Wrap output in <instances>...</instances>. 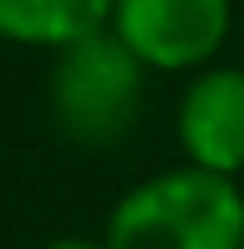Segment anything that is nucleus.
I'll return each instance as SVG.
<instances>
[{
  "mask_svg": "<svg viewBox=\"0 0 244 249\" xmlns=\"http://www.w3.org/2000/svg\"><path fill=\"white\" fill-rule=\"evenodd\" d=\"M107 249H244V194L234 178L183 163L117 198Z\"/></svg>",
  "mask_w": 244,
  "mask_h": 249,
  "instance_id": "obj_1",
  "label": "nucleus"
},
{
  "mask_svg": "<svg viewBox=\"0 0 244 249\" xmlns=\"http://www.w3.org/2000/svg\"><path fill=\"white\" fill-rule=\"evenodd\" d=\"M142 92L148 71L112 31L61 46L46 82L51 122L76 148H117L122 138H132L142 117Z\"/></svg>",
  "mask_w": 244,
  "mask_h": 249,
  "instance_id": "obj_2",
  "label": "nucleus"
},
{
  "mask_svg": "<svg viewBox=\"0 0 244 249\" xmlns=\"http://www.w3.org/2000/svg\"><path fill=\"white\" fill-rule=\"evenodd\" d=\"M229 0H112L107 31L142 61V71H204L229 41Z\"/></svg>",
  "mask_w": 244,
  "mask_h": 249,
  "instance_id": "obj_3",
  "label": "nucleus"
},
{
  "mask_svg": "<svg viewBox=\"0 0 244 249\" xmlns=\"http://www.w3.org/2000/svg\"><path fill=\"white\" fill-rule=\"evenodd\" d=\"M178 148L204 173H244V66L193 71L178 97Z\"/></svg>",
  "mask_w": 244,
  "mask_h": 249,
  "instance_id": "obj_4",
  "label": "nucleus"
},
{
  "mask_svg": "<svg viewBox=\"0 0 244 249\" xmlns=\"http://www.w3.org/2000/svg\"><path fill=\"white\" fill-rule=\"evenodd\" d=\"M112 0H0V41L61 51L82 36L107 31Z\"/></svg>",
  "mask_w": 244,
  "mask_h": 249,
  "instance_id": "obj_5",
  "label": "nucleus"
},
{
  "mask_svg": "<svg viewBox=\"0 0 244 249\" xmlns=\"http://www.w3.org/2000/svg\"><path fill=\"white\" fill-rule=\"evenodd\" d=\"M46 249H107L102 239H82V234H66V239H51Z\"/></svg>",
  "mask_w": 244,
  "mask_h": 249,
  "instance_id": "obj_6",
  "label": "nucleus"
}]
</instances>
